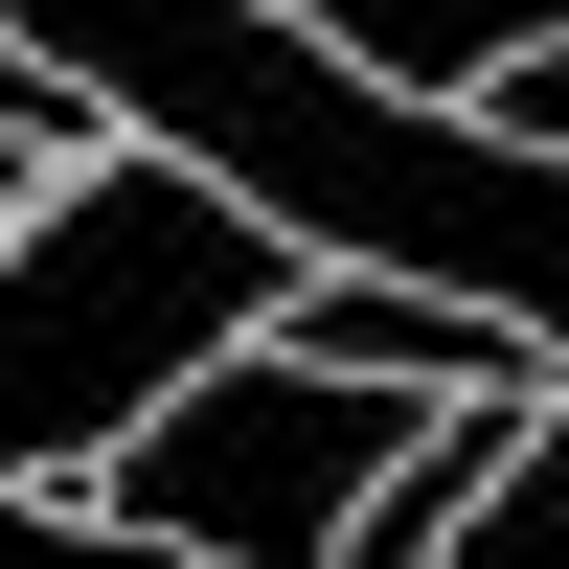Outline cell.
Wrapping results in <instances>:
<instances>
[{
  "label": "cell",
  "mask_w": 569,
  "mask_h": 569,
  "mask_svg": "<svg viewBox=\"0 0 569 569\" xmlns=\"http://www.w3.org/2000/svg\"><path fill=\"white\" fill-rule=\"evenodd\" d=\"M297 273H319L297 228L228 206V182L160 160V137L69 160L23 228H0V479H23V501H91L228 342H273Z\"/></svg>",
  "instance_id": "1"
},
{
  "label": "cell",
  "mask_w": 569,
  "mask_h": 569,
  "mask_svg": "<svg viewBox=\"0 0 569 569\" xmlns=\"http://www.w3.org/2000/svg\"><path fill=\"white\" fill-rule=\"evenodd\" d=\"M410 410H433V388H342V365H297V342H228L91 501L160 525V547H206V569H342L365 479L410 456Z\"/></svg>",
  "instance_id": "2"
},
{
  "label": "cell",
  "mask_w": 569,
  "mask_h": 569,
  "mask_svg": "<svg viewBox=\"0 0 569 569\" xmlns=\"http://www.w3.org/2000/svg\"><path fill=\"white\" fill-rule=\"evenodd\" d=\"M273 342H297V365H342V388H569L525 319H479V297H410V273H342V251L273 297Z\"/></svg>",
  "instance_id": "3"
},
{
  "label": "cell",
  "mask_w": 569,
  "mask_h": 569,
  "mask_svg": "<svg viewBox=\"0 0 569 569\" xmlns=\"http://www.w3.org/2000/svg\"><path fill=\"white\" fill-rule=\"evenodd\" d=\"M297 46H342V69H388V91H433V114H501V91L569 46V0H273Z\"/></svg>",
  "instance_id": "4"
},
{
  "label": "cell",
  "mask_w": 569,
  "mask_h": 569,
  "mask_svg": "<svg viewBox=\"0 0 569 569\" xmlns=\"http://www.w3.org/2000/svg\"><path fill=\"white\" fill-rule=\"evenodd\" d=\"M433 569H569V410H547V433H525V456L479 479V525H456Z\"/></svg>",
  "instance_id": "5"
},
{
  "label": "cell",
  "mask_w": 569,
  "mask_h": 569,
  "mask_svg": "<svg viewBox=\"0 0 569 569\" xmlns=\"http://www.w3.org/2000/svg\"><path fill=\"white\" fill-rule=\"evenodd\" d=\"M0 137H46V160H69V137H91V91L46 69V46H0Z\"/></svg>",
  "instance_id": "6"
},
{
  "label": "cell",
  "mask_w": 569,
  "mask_h": 569,
  "mask_svg": "<svg viewBox=\"0 0 569 569\" xmlns=\"http://www.w3.org/2000/svg\"><path fill=\"white\" fill-rule=\"evenodd\" d=\"M501 114H525V137H547V160H569V46H547V69H525V91H501Z\"/></svg>",
  "instance_id": "7"
},
{
  "label": "cell",
  "mask_w": 569,
  "mask_h": 569,
  "mask_svg": "<svg viewBox=\"0 0 569 569\" xmlns=\"http://www.w3.org/2000/svg\"><path fill=\"white\" fill-rule=\"evenodd\" d=\"M23 206H46V137H0V228H23Z\"/></svg>",
  "instance_id": "8"
}]
</instances>
